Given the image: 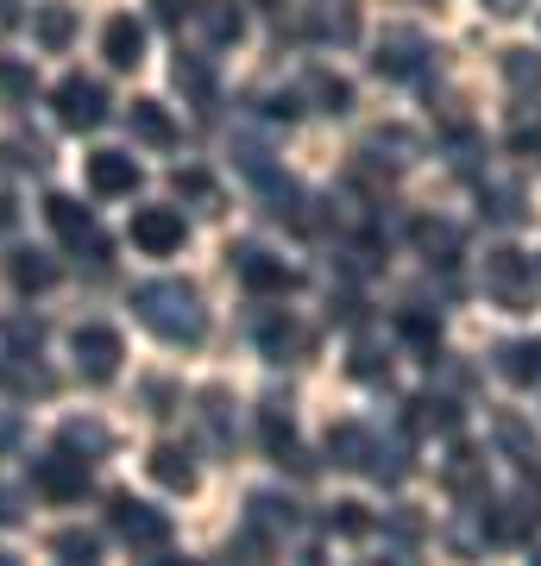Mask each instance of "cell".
<instances>
[{
    "label": "cell",
    "mask_w": 541,
    "mask_h": 566,
    "mask_svg": "<svg viewBox=\"0 0 541 566\" xmlns=\"http://www.w3.org/2000/svg\"><path fill=\"white\" fill-rule=\"evenodd\" d=\"M133 308H139V322L170 346H201V334H208V308H201L196 283H183V277L139 283V290H133Z\"/></svg>",
    "instance_id": "obj_1"
},
{
    "label": "cell",
    "mask_w": 541,
    "mask_h": 566,
    "mask_svg": "<svg viewBox=\"0 0 541 566\" xmlns=\"http://www.w3.org/2000/svg\"><path fill=\"white\" fill-rule=\"evenodd\" d=\"M485 296L498 308H510V315H522V308L535 303V259H522L510 245L485 252Z\"/></svg>",
    "instance_id": "obj_2"
},
{
    "label": "cell",
    "mask_w": 541,
    "mask_h": 566,
    "mask_svg": "<svg viewBox=\"0 0 541 566\" xmlns=\"http://www.w3.org/2000/svg\"><path fill=\"white\" fill-rule=\"evenodd\" d=\"M107 523H114V535H121L133 554H164L170 547V516L152 504H139V497H107Z\"/></svg>",
    "instance_id": "obj_3"
},
{
    "label": "cell",
    "mask_w": 541,
    "mask_h": 566,
    "mask_svg": "<svg viewBox=\"0 0 541 566\" xmlns=\"http://www.w3.org/2000/svg\"><path fill=\"white\" fill-rule=\"evenodd\" d=\"M227 259H233V271H240V283L252 290V296H290V290L302 283L296 264H283L278 252H264V245H233Z\"/></svg>",
    "instance_id": "obj_4"
},
{
    "label": "cell",
    "mask_w": 541,
    "mask_h": 566,
    "mask_svg": "<svg viewBox=\"0 0 541 566\" xmlns=\"http://www.w3.org/2000/svg\"><path fill=\"white\" fill-rule=\"evenodd\" d=\"M428 63H435V44L422 39V32H409V25H397V32H384V39H378L372 70H378L384 82H416Z\"/></svg>",
    "instance_id": "obj_5"
},
{
    "label": "cell",
    "mask_w": 541,
    "mask_h": 566,
    "mask_svg": "<svg viewBox=\"0 0 541 566\" xmlns=\"http://www.w3.org/2000/svg\"><path fill=\"white\" fill-rule=\"evenodd\" d=\"M70 353H76V371L89 378V385H107V378L121 371V359H126L121 334H114V327H101V322L76 327V334H70Z\"/></svg>",
    "instance_id": "obj_6"
},
{
    "label": "cell",
    "mask_w": 541,
    "mask_h": 566,
    "mask_svg": "<svg viewBox=\"0 0 541 566\" xmlns=\"http://www.w3.org/2000/svg\"><path fill=\"white\" fill-rule=\"evenodd\" d=\"M51 102H58V120L70 126V133H95V126L107 120V88H101L95 76H63Z\"/></svg>",
    "instance_id": "obj_7"
},
{
    "label": "cell",
    "mask_w": 541,
    "mask_h": 566,
    "mask_svg": "<svg viewBox=\"0 0 541 566\" xmlns=\"http://www.w3.org/2000/svg\"><path fill=\"white\" fill-rule=\"evenodd\" d=\"M32 485H39L44 497H58V504H76L82 491H89V460H76L70 447H58V453H44V460L32 465Z\"/></svg>",
    "instance_id": "obj_8"
},
{
    "label": "cell",
    "mask_w": 541,
    "mask_h": 566,
    "mask_svg": "<svg viewBox=\"0 0 541 566\" xmlns=\"http://www.w3.org/2000/svg\"><path fill=\"white\" fill-rule=\"evenodd\" d=\"M183 240H189L183 208H139V214H133V245H139V252H152V259H170Z\"/></svg>",
    "instance_id": "obj_9"
},
{
    "label": "cell",
    "mask_w": 541,
    "mask_h": 566,
    "mask_svg": "<svg viewBox=\"0 0 541 566\" xmlns=\"http://www.w3.org/2000/svg\"><path fill=\"white\" fill-rule=\"evenodd\" d=\"M44 221L58 227V240H63V245H76V252H95V259H101L95 214H89L82 202H70V196H51V202H44Z\"/></svg>",
    "instance_id": "obj_10"
},
{
    "label": "cell",
    "mask_w": 541,
    "mask_h": 566,
    "mask_svg": "<svg viewBox=\"0 0 541 566\" xmlns=\"http://www.w3.org/2000/svg\"><path fill=\"white\" fill-rule=\"evenodd\" d=\"M441 485L460 497V504H485L491 497V479H485V453L479 447H454V460L441 465Z\"/></svg>",
    "instance_id": "obj_11"
},
{
    "label": "cell",
    "mask_w": 541,
    "mask_h": 566,
    "mask_svg": "<svg viewBox=\"0 0 541 566\" xmlns=\"http://www.w3.org/2000/svg\"><path fill=\"white\" fill-rule=\"evenodd\" d=\"M89 189H95V196H133V189H139V158H126V151H95V158H89Z\"/></svg>",
    "instance_id": "obj_12"
},
{
    "label": "cell",
    "mask_w": 541,
    "mask_h": 566,
    "mask_svg": "<svg viewBox=\"0 0 541 566\" xmlns=\"http://www.w3.org/2000/svg\"><path fill=\"white\" fill-rule=\"evenodd\" d=\"M309 32H315L321 44H353L360 39V7H353V0H315V7H309Z\"/></svg>",
    "instance_id": "obj_13"
},
{
    "label": "cell",
    "mask_w": 541,
    "mask_h": 566,
    "mask_svg": "<svg viewBox=\"0 0 541 566\" xmlns=\"http://www.w3.org/2000/svg\"><path fill=\"white\" fill-rule=\"evenodd\" d=\"M460 403L454 397H441V390H422V397H409V428L416 434H460Z\"/></svg>",
    "instance_id": "obj_14"
},
{
    "label": "cell",
    "mask_w": 541,
    "mask_h": 566,
    "mask_svg": "<svg viewBox=\"0 0 541 566\" xmlns=\"http://www.w3.org/2000/svg\"><path fill=\"white\" fill-rule=\"evenodd\" d=\"M409 240H416V252H422V259L454 264V259H460V245H466V233H460L454 221H435V214H422V221L409 227Z\"/></svg>",
    "instance_id": "obj_15"
},
{
    "label": "cell",
    "mask_w": 541,
    "mask_h": 566,
    "mask_svg": "<svg viewBox=\"0 0 541 566\" xmlns=\"http://www.w3.org/2000/svg\"><path fill=\"white\" fill-rule=\"evenodd\" d=\"M101 57L114 63V70H139L145 57V25L139 20H107V32H101Z\"/></svg>",
    "instance_id": "obj_16"
},
{
    "label": "cell",
    "mask_w": 541,
    "mask_h": 566,
    "mask_svg": "<svg viewBox=\"0 0 541 566\" xmlns=\"http://www.w3.org/2000/svg\"><path fill=\"white\" fill-rule=\"evenodd\" d=\"M259 353L264 359H302V353H309V327L290 322V315H264L259 322Z\"/></svg>",
    "instance_id": "obj_17"
},
{
    "label": "cell",
    "mask_w": 541,
    "mask_h": 566,
    "mask_svg": "<svg viewBox=\"0 0 541 566\" xmlns=\"http://www.w3.org/2000/svg\"><path fill=\"white\" fill-rule=\"evenodd\" d=\"M491 434H498L503 460H517L522 472H541V447H535V434H529V422H522V416H510V409H503L498 422H491Z\"/></svg>",
    "instance_id": "obj_18"
},
{
    "label": "cell",
    "mask_w": 541,
    "mask_h": 566,
    "mask_svg": "<svg viewBox=\"0 0 541 566\" xmlns=\"http://www.w3.org/2000/svg\"><path fill=\"white\" fill-rule=\"evenodd\" d=\"M416 133H403V126H384V133H372V139L360 145V158L365 164H391V170H409L416 164Z\"/></svg>",
    "instance_id": "obj_19"
},
{
    "label": "cell",
    "mask_w": 541,
    "mask_h": 566,
    "mask_svg": "<svg viewBox=\"0 0 541 566\" xmlns=\"http://www.w3.org/2000/svg\"><path fill=\"white\" fill-rule=\"evenodd\" d=\"M152 479L164 491H196V460H189V447H152Z\"/></svg>",
    "instance_id": "obj_20"
},
{
    "label": "cell",
    "mask_w": 541,
    "mask_h": 566,
    "mask_svg": "<svg viewBox=\"0 0 541 566\" xmlns=\"http://www.w3.org/2000/svg\"><path fill=\"white\" fill-rule=\"evenodd\" d=\"M365 453H372V428H360V422H334V428H327V460H334V465L360 472Z\"/></svg>",
    "instance_id": "obj_21"
},
{
    "label": "cell",
    "mask_w": 541,
    "mask_h": 566,
    "mask_svg": "<svg viewBox=\"0 0 541 566\" xmlns=\"http://www.w3.org/2000/svg\"><path fill=\"white\" fill-rule=\"evenodd\" d=\"M196 25L215 44H240V32H246V20H240V7H233V0H196Z\"/></svg>",
    "instance_id": "obj_22"
},
{
    "label": "cell",
    "mask_w": 541,
    "mask_h": 566,
    "mask_svg": "<svg viewBox=\"0 0 541 566\" xmlns=\"http://www.w3.org/2000/svg\"><path fill=\"white\" fill-rule=\"evenodd\" d=\"M360 472H372L378 485H403V479H409V441H372Z\"/></svg>",
    "instance_id": "obj_23"
},
{
    "label": "cell",
    "mask_w": 541,
    "mask_h": 566,
    "mask_svg": "<svg viewBox=\"0 0 541 566\" xmlns=\"http://www.w3.org/2000/svg\"><path fill=\"white\" fill-rule=\"evenodd\" d=\"M498 371L510 378V385H541V340L498 346Z\"/></svg>",
    "instance_id": "obj_24"
},
{
    "label": "cell",
    "mask_w": 541,
    "mask_h": 566,
    "mask_svg": "<svg viewBox=\"0 0 541 566\" xmlns=\"http://www.w3.org/2000/svg\"><path fill=\"white\" fill-rule=\"evenodd\" d=\"M133 139H145V145H177V120L164 114V102H133Z\"/></svg>",
    "instance_id": "obj_25"
},
{
    "label": "cell",
    "mask_w": 541,
    "mask_h": 566,
    "mask_svg": "<svg viewBox=\"0 0 541 566\" xmlns=\"http://www.w3.org/2000/svg\"><path fill=\"white\" fill-rule=\"evenodd\" d=\"M44 51H70L76 44V7H39V20H32Z\"/></svg>",
    "instance_id": "obj_26"
},
{
    "label": "cell",
    "mask_w": 541,
    "mask_h": 566,
    "mask_svg": "<svg viewBox=\"0 0 541 566\" xmlns=\"http://www.w3.org/2000/svg\"><path fill=\"white\" fill-rule=\"evenodd\" d=\"M32 95H39V70H32V63H20V57H0V102L25 107Z\"/></svg>",
    "instance_id": "obj_27"
},
{
    "label": "cell",
    "mask_w": 541,
    "mask_h": 566,
    "mask_svg": "<svg viewBox=\"0 0 541 566\" xmlns=\"http://www.w3.org/2000/svg\"><path fill=\"white\" fill-rule=\"evenodd\" d=\"M479 208L491 214L498 227H517L529 208H522V189H510V182H491V189H479Z\"/></svg>",
    "instance_id": "obj_28"
},
{
    "label": "cell",
    "mask_w": 541,
    "mask_h": 566,
    "mask_svg": "<svg viewBox=\"0 0 541 566\" xmlns=\"http://www.w3.org/2000/svg\"><path fill=\"white\" fill-rule=\"evenodd\" d=\"M13 283H20V290H51V283H58V259H44V252H13Z\"/></svg>",
    "instance_id": "obj_29"
},
{
    "label": "cell",
    "mask_w": 541,
    "mask_h": 566,
    "mask_svg": "<svg viewBox=\"0 0 541 566\" xmlns=\"http://www.w3.org/2000/svg\"><path fill=\"white\" fill-rule=\"evenodd\" d=\"M170 76H177V88L189 95V102H208V95H215V70H208L201 57H177Z\"/></svg>",
    "instance_id": "obj_30"
},
{
    "label": "cell",
    "mask_w": 541,
    "mask_h": 566,
    "mask_svg": "<svg viewBox=\"0 0 541 566\" xmlns=\"http://www.w3.org/2000/svg\"><path fill=\"white\" fill-rule=\"evenodd\" d=\"M309 95H315L321 114H346V107H353V82H341V76H327V70H315V76H309Z\"/></svg>",
    "instance_id": "obj_31"
},
{
    "label": "cell",
    "mask_w": 541,
    "mask_h": 566,
    "mask_svg": "<svg viewBox=\"0 0 541 566\" xmlns=\"http://www.w3.org/2000/svg\"><path fill=\"white\" fill-rule=\"evenodd\" d=\"M0 158L13 164V170L44 177V170H51V145H44V139H7V145H0Z\"/></svg>",
    "instance_id": "obj_32"
},
{
    "label": "cell",
    "mask_w": 541,
    "mask_h": 566,
    "mask_svg": "<svg viewBox=\"0 0 541 566\" xmlns=\"http://www.w3.org/2000/svg\"><path fill=\"white\" fill-rule=\"evenodd\" d=\"M51 554H58V560H95L101 535L95 528H58V535H51Z\"/></svg>",
    "instance_id": "obj_33"
},
{
    "label": "cell",
    "mask_w": 541,
    "mask_h": 566,
    "mask_svg": "<svg viewBox=\"0 0 541 566\" xmlns=\"http://www.w3.org/2000/svg\"><path fill=\"white\" fill-rule=\"evenodd\" d=\"M503 82L510 88H541V51H503Z\"/></svg>",
    "instance_id": "obj_34"
},
{
    "label": "cell",
    "mask_w": 541,
    "mask_h": 566,
    "mask_svg": "<svg viewBox=\"0 0 541 566\" xmlns=\"http://www.w3.org/2000/svg\"><path fill=\"white\" fill-rule=\"evenodd\" d=\"M259 422H264V447H271V453L296 447V422H290V403H264V409H259Z\"/></svg>",
    "instance_id": "obj_35"
},
{
    "label": "cell",
    "mask_w": 541,
    "mask_h": 566,
    "mask_svg": "<svg viewBox=\"0 0 541 566\" xmlns=\"http://www.w3.org/2000/svg\"><path fill=\"white\" fill-rule=\"evenodd\" d=\"M63 447H70V453H107V428L101 422H63Z\"/></svg>",
    "instance_id": "obj_36"
},
{
    "label": "cell",
    "mask_w": 541,
    "mask_h": 566,
    "mask_svg": "<svg viewBox=\"0 0 541 566\" xmlns=\"http://www.w3.org/2000/svg\"><path fill=\"white\" fill-rule=\"evenodd\" d=\"M510 145H517L522 158H541V114L517 107V120H510Z\"/></svg>",
    "instance_id": "obj_37"
},
{
    "label": "cell",
    "mask_w": 541,
    "mask_h": 566,
    "mask_svg": "<svg viewBox=\"0 0 541 566\" xmlns=\"http://www.w3.org/2000/svg\"><path fill=\"white\" fill-rule=\"evenodd\" d=\"M403 334L416 346H435L441 340V315H428V308H403Z\"/></svg>",
    "instance_id": "obj_38"
},
{
    "label": "cell",
    "mask_w": 541,
    "mask_h": 566,
    "mask_svg": "<svg viewBox=\"0 0 541 566\" xmlns=\"http://www.w3.org/2000/svg\"><path fill=\"white\" fill-rule=\"evenodd\" d=\"M327 528H334V535H365L372 516H365V504H334L327 510Z\"/></svg>",
    "instance_id": "obj_39"
},
{
    "label": "cell",
    "mask_w": 541,
    "mask_h": 566,
    "mask_svg": "<svg viewBox=\"0 0 541 566\" xmlns=\"http://www.w3.org/2000/svg\"><path fill=\"white\" fill-rule=\"evenodd\" d=\"M384 371H391V359H378V346H372V340L353 346V378H365V385H372V378H384Z\"/></svg>",
    "instance_id": "obj_40"
},
{
    "label": "cell",
    "mask_w": 541,
    "mask_h": 566,
    "mask_svg": "<svg viewBox=\"0 0 541 566\" xmlns=\"http://www.w3.org/2000/svg\"><path fill=\"white\" fill-rule=\"evenodd\" d=\"M152 20L177 32V25H189V20H196V0H152Z\"/></svg>",
    "instance_id": "obj_41"
},
{
    "label": "cell",
    "mask_w": 541,
    "mask_h": 566,
    "mask_svg": "<svg viewBox=\"0 0 541 566\" xmlns=\"http://www.w3.org/2000/svg\"><path fill=\"white\" fill-rule=\"evenodd\" d=\"M20 447V409H0V453Z\"/></svg>",
    "instance_id": "obj_42"
},
{
    "label": "cell",
    "mask_w": 541,
    "mask_h": 566,
    "mask_svg": "<svg viewBox=\"0 0 541 566\" xmlns=\"http://www.w3.org/2000/svg\"><path fill=\"white\" fill-rule=\"evenodd\" d=\"M485 13H498V20H517V13H529V0H479Z\"/></svg>",
    "instance_id": "obj_43"
},
{
    "label": "cell",
    "mask_w": 541,
    "mask_h": 566,
    "mask_svg": "<svg viewBox=\"0 0 541 566\" xmlns=\"http://www.w3.org/2000/svg\"><path fill=\"white\" fill-rule=\"evenodd\" d=\"M0 523H20V497H13L7 485H0Z\"/></svg>",
    "instance_id": "obj_44"
},
{
    "label": "cell",
    "mask_w": 541,
    "mask_h": 566,
    "mask_svg": "<svg viewBox=\"0 0 541 566\" xmlns=\"http://www.w3.org/2000/svg\"><path fill=\"white\" fill-rule=\"evenodd\" d=\"M13 214H20V208H13V189L0 182V227H13Z\"/></svg>",
    "instance_id": "obj_45"
},
{
    "label": "cell",
    "mask_w": 541,
    "mask_h": 566,
    "mask_svg": "<svg viewBox=\"0 0 541 566\" xmlns=\"http://www.w3.org/2000/svg\"><path fill=\"white\" fill-rule=\"evenodd\" d=\"M13 20H20V13H13V0H0V32H7Z\"/></svg>",
    "instance_id": "obj_46"
},
{
    "label": "cell",
    "mask_w": 541,
    "mask_h": 566,
    "mask_svg": "<svg viewBox=\"0 0 541 566\" xmlns=\"http://www.w3.org/2000/svg\"><path fill=\"white\" fill-rule=\"evenodd\" d=\"M535 271H541V259H535Z\"/></svg>",
    "instance_id": "obj_47"
}]
</instances>
